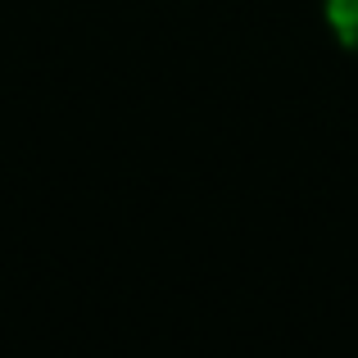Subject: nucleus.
<instances>
[{
  "label": "nucleus",
  "instance_id": "nucleus-1",
  "mask_svg": "<svg viewBox=\"0 0 358 358\" xmlns=\"http://www.w3.org/2000/svg\"><path fill=\"white\" fill-rule=\"evenodd\" d=\"M327 23L341 36L345 50L358 55V0H327Z\"/></svg>",
  "mask_w": 358,
  "mask_h": 358
}]
</instances>
